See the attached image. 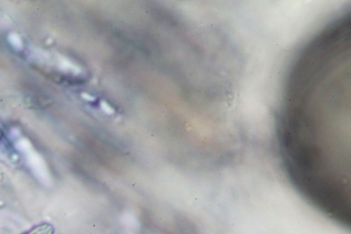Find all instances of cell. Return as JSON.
Masks as SVG:
<instances>
[{
	"mask_svg": "<svg viewBox=\"0 0 351 234\" xmlns=\"http://www.w3.org/2000/svg\"><path fill=\"white\" fill-rule=\"evenodd\" d=\"M53 227L49 223L35 226L25 234H53Z\"/></svg>",
	"mask_w": 351,
	"mask_h": 234,
	"instance_id": "7a4b0ae2",
	"label": "cell"
},
{
	"mask_svg": "<svg viewBox=\"0 0 351 234\" xmlns=\"http://www.w3.org/2000/svg\"><path fill=\"white\" fill-rule=\"evenodd\" d=\"M286 86L278 123L285 172L309 204L345 223L351 215L350 61L306 53Z\"/></svg>",
	"mask_w": 351,
	"mask_h": 234,
	"instance_id": "6da1fadb",
	"label": "cell"
}]
</instances>
